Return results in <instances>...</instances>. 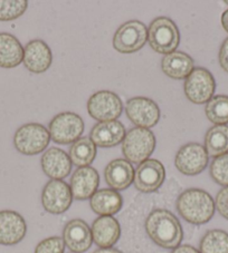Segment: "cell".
<instances>
[{
	"instance_id": "cell-1",
	"label": "cell",
	"mask_w": 228,
	"mask_h": 253,
	"mask_svg": "<svg viewBox=\"0 0 228 253\" xmlns=\"http://www.w3.org/2000/svg\"><path fill=\"white\" fill-rule=\"evenodd\" d=\"M146 231L157 246L176 249L180 246L183 231L180 222L172 213L164 209L152 211L146 221Z\"/></svg>"
},
{
	"instance_id": "cell-2",
	"label": "cell",
	"mask_w": 228,
	"mask_h": 253,
	"mask_svg": "<svg viewBox=\"0 0 228 253\" xmlns=\"http://www.w3.org/2000/svg\"><path fill=\"white\" fill-rule=\"evenodd\" d=\"M178 213L188 223L201 225L209 222L215 214V201L208 192L189 189L179 195L176 203Z\"/></svg>"
},
{
	"instance_id": "cell-3",
	"label": "cell",
	"mask_w": 228,
	"mask_h": 253,
	"mask_svg": "<svg viewBox=\"0 0 228 253\" xmlns=\"http://www.w3.org/2000/svg\"><path fill=\"white\" fill-rule=\"evenodd\" d=\"M156 147V137L150 129L135 127L125 134L122 153L130 163L141 164L149 160Z\"/></svg>"
},
{
	"instance_id": "cell-4",
	"label": "cell",
	"mask_w": 228,
	"mask_h": 253,
	"mask_svg": "<svg viewBox=\"0 0 228 253\" xmlns=\"http://www.w3.org/2000/svg\"><path fill=\"white\" fill-rule=\"evenodd\" d=\"M148 42L157 53L168 55L176 51L180 42V34L172 20L167 17H159L150 24Z\"/></svg>"
},
{
	"instance_id": "cell-5",
	"label": "cell",
	"mask_w": 228,
	"mask_h": 253,
	"mask_svg": "<svg viewBox=\"0 0 228 253\" xmlns=\"http://www.w3.org/2000/svg\"><path fill=\"white\" fill-rule=\"evenodd\" d=\"M51 141L48 129L37 123L23 125L16 130L14 145L24 155H37L45 150Z\"/></svg>"
},
{
	"instance_id": "cell-6",
	"label": "cell",
	"mask_w": 228,
	"mask_h": 253,
	"mask_svg": "<svg viewBox=\"0 0 228 253\" xmlns=\"http://www.w3.org/2000/svg\"><path fill=\"white\" fill-rule=\"evenodd\" d=\"M48 132L55 143L65 145L76 142L81 137L84 132V122L75 113H60L51 121Z\"/></svg>"
},
{
	"instance_id": "cell-7",
	"label": "cell",
	"mask_w": 228,
	"mask_h": 253,
	"mask_svg": "<svg viewBox=\"0 0 228 253\" xmlns=\"http://www.w3.org/2000/svg\"><path fill=\"white\" fill-rule=\"evenodd\" d=\"M216 82L213 74L203 67L194 68L190 75L186 78L185 94L191 103L207 104L214 97Z\"/></svg>"
},
{
	"instance_id": "cell-8",
	"label": "cell",
	"mask_w": 228,
	"mask_h": 253,
	"mask_svg": "<svg viewBox=\"0 0 228 253\" xmlns=\"http://www.w3.org/2000/svg\"><path fill=\"white\" fill-rule=\"evenodd\" d=\"M147 41L148 30L144 24L131 20L117 29L113 38V46L119 53L131 54L141 49Z\"/></svg>"
},
{
	"instance_id": "cell-9",
	"label": "cell",
	"mask_w": 228,
	"mask_h": 253,
	"mask_svg": "<svg viewBox=\"0 0 228 253\" xmlns=\"http://www.w3.org/2000/svg\"><path fill=\"white\" fill-rule=\"evenodd\" d=\"M123 105L119 96L109 90L93 94L87 102V111L94 120L100 122L116 121L121 116Z\"/></svg>"
},
{
	"instance_id": "cell-10",
	"label": "cell",
	"mask_w": 228,
	"mask_h": 253,
	"mask_svg": "<svg viewBox=\"0 0 228 253\" xmlns=\"http://www.w3.org/2000/svg\"><path fill=\"white\" fill-rule=\"evenodd\" d=\"M209 156L206 148L198 143H189L180 147L174 164L178 171L185 175H198L207 168Z\"/></svg>"
},
{
	"instance_id": "cell-11",
	"label": "cell",
	"mask_w": 228,
	"mask_h": 253,
	"mask_svg": "<svg viewBox=\"0 0 228 253\" xmlns=\"http://www.w3.org/2000/svg\"><path fill=\"white\" fill-rule=\"evenodd\" d=\"M73 194L71 187L62 180H51L43 189L42 204L52 214H62L71 207Z\"/></svg>"
},
{
	"instance_id": "cell-12",
	"label": "cell",
	"mask_w": 228,
	"mask_h": 253,
	"mask_svg": "<svg viewBox=\"0 0 228 253\" xmlns=\"http://www.w3.org/2000/svg\"><path fill=\"white\" fill-rule=\"evenodd\" d=\"M125 113L134 125L141 128L156 126L160 120V108L147 97H134L128 100Z\"/></svg>"
},
{
	"instance_id": "cell-13",
	"label": "cell",
	"mask_w": 228,
	"mask_h": 253,
	"mask_svg": "<svg viewBox=\"0 0 228 253\" xmlns=\"http://www.w3.org/2000/svg\"><path fill=\"white\" fill-rule=\"evenodd\" d=\"M166 178V169L158 160H147L134 172V186L142 193H152L162 185Z\"/></svg>"
},
{
	"instance_id": "cell-14",
	"label": "cell",
	"mask_w": 228,
	"mask_h": 253,
	"mask_svg": "<svg viewBox=\"0 0 228 253\" xmlns=\"http://www.w3.org/2000/svg\"><path fill=\"white\" fill-rule=\"evenodd\" d=\"M27 224L19 213L10 210L0 211V244L15 246L25 238Z\"/></svg>"
},
{
	"instance_id": "cell-15",
	"label": "cell",
	"mask_w": 228,
	"mask_h": 253,
	"mask_svg": "<svg viewBox=\"0 0 228 253\" xmlns=\"http://www.w3.org/2000/svg\"><path fill=\"white\" fill-rule=\"evenodd\" d=\"M63 240L71 252L83 253L89 250L93 242L90 226L85 221L74 219L65 225Z\"/></svg>"
},
{
	"instance_id": "cell-16",
	"label": "cell",
	"mask_w": 228,
	"mask_h": 253,
	"mask_svg": "<svg viewBox=\"0 0 228 253\" xmlns=\"http://www.w3.org/2000/svg\"><path fill=\"white\" fill-rule=\"evenodd\" d=\"M23 63L29 72L42 74L46 72L53 63L52 50L45 42L35 39L26 45Z\"/></svg>"
},
{
	"instance_id": "cell-17",
	"label": "cell",
	"mask_w": 228,
	"mask_h": 253,
	"mask_svg": "<svg viewBox=\"0 0 228 253\" xmlns=\"http://www.w3.org/2000/svg\"><path fill=\"white\" fill-rule=\"evenodd\" d=\"M100 176L95 169L91 167L78 168L71 177V191L73 199L84 201L91 199L98 190Z\"/></svg>"
},
{
	"instance_id": "cell-18",
	"label": "cell",
	"mask_w": 228,
	"mask_h": 253,
	"mask_svg": "<svg viewBox=\"0 0 228 253\" xmlns=\"http://www.w3.org/2000/svg\"><path fill=\"white\" fill-rule=\"evenodd\" d=\"M41 162L44 173L52 180H63L71 173L72 161L60 148H50L44 153Z\"/></svg>"
},
{
	"instance_id": "cell-19",
	"label": "cell",
	"mask_w": 228,
	"mask_h": 253,
	"mask_svg": "<svg viewBox=\"0 0 228 253\" xmlns=\"http://www.w3.org/2000/svg\"><path fill=\"white\" fill-rule=\"evenodd\" d=\"M125 128L117 121L100 122L91 130V139L96 146L113 147L123 142Z\"/></svg>"
},
{
	"instance_id": "cell-20",
	"label": "cell",
	"mask_w": 228,
	"mask_h": 253,
	"mask_svg": "<svg viewBox=\"0 0 228 253\" xmlns=\"http://www.w3.org/2000/svg\"><path fill=\"white\" fill-rule=\"evenodd\" d=\"M91 232L96 246L102 249L112 248L119 241L121 228L113 216H100L92 224Z\"/></svg>"
},
{
	"instance_id": "cell-21",
	"label": "cell",
	"mask_w": 228,
	"mask_h": 253,
	"mask_svg": "<svg viewBox=\"0 0 228 253\" xmlns=\"http://www.w3.org/2000/svg\"><path fill=\"white\" fill-rule=\"evenodd\" d=\"M104 177L105 182L112 187V190H125L134 180V169L132 164L124 159L114 160L105 168Z\"/></svg>"
},
{
	"instance_id": "cell-22",
	"label": "cell",
	"mask_w": 228,
	"mask_h": 253,
	"mask_svg": "<svg viewBox=\"0 0 228 253\" xmlns=\"http://www.w3.org/2000/svg\"><path fill=\"white\" fill-rule=\"evenodd\" d=\"M91 209L100 216H112L119 212L123 206L119 192L112 189L96 191L90 200Z\"/></svg>"
},
{
	"instance_id": "cell-23",
	"label": "cell",
	"mask_w": 228,
	"mask_h": 253,
	"mask_svg": "<svg viewBox=\"0 0 228 253\" xmlns=\"http://www.w3.org/2000/svg\"><path fill=\"white\" fill-rule=\"evenodd\" d=\"M161 68L168 77L173 80H183L194 71V60L182 51H173L162 58Z\"/></svg>"
},
{
	"instance_id": "cell-24",
	"label": "cell",
	"mask_w": 228,
	"mask_h": 253,
	"mask_svg": "<svg viewBox=\"0 0 228 253\" xmlns=\"http://www.w3.org/2000/svg\"><path fill=\"white\" fill-rule=\"evenodd\" d=\"M24 48L14 35L0 33V67L15 68L23 63Z\"/></svg>"
},
{
	"instance_id": "cell-25",
	"label": "cell",
	"mask_w": 228,
	"mask_h": 253,
	"mask_svg": "<svg viewBox=\"0 0 228 253\" xmlns=\"http://www.w3.org/2000/svg\"><path fill=\"white\" fill-rule=\"evenodd\" d=\"M205 148L208 156H218L228 153V126L216 125L208 129L205 137Z\"/></svg>"
},
{
	"instance_id": "cell-26",
	"label": "cell",
	"mask_w": 228,
	"mask_h": 253,
	"mask_svg": "<svg viewBox=\"0 0 228 253\" xmlns=\"http://www.w3.org/2000/svg\"><path fill=\"white\" fill-rule=\"evenodd\" d=\"M96 156V145L89 137L78 138L69 148V159L78 168L90 167Z\"/></svg>"
},
{
	"instance_id": "cell-27",
	"label": "cell",
	"mask_w": 228,
	"mask_h": 253,
	"mask_svg": "<svg viewBox=\"0 0 228 253\" xmlns=\"http://www.w3.org/2000/svg\"><path fill=\"white\" fill-rule=\"evenodd\" d=\"M200 253H228V233L224 230H210L199 244Z\"/></svg>"
},
{
	"instance_id": "cell-28",
	"label": "cell",
	"mask_w": 228,
	"mask_h": 253,
	"mask_svg": "<svg viewBox=\"0 0 228 253\" xmlns=\"http://www.w3.org/2000/svg\"><path fill=\"white\" fill-rule=\"evenodd\" d=\"M205 113L207 119L214 124H228V96H214V97L206 104Z\"/></svg>"
},
{
	"instance_id": "cell-29",
	"label": "cell",
	"mask_w": 228,
	"mask_h": 253,
	"mask_svg": "<svg viewBox=\"0 0 228 253\" xmlns=\"http://www.w3.org/2000/svg\"><path fill=\"white\" fill-rule=\"evenodd\" d=\"M26 0H0V21H11L19 18L27 10Z\"/></svg>"
},
{
	"instance_id": "cell-30",
	"label": "cell",
	"mask_w": 228,
	"mask_h": 253,
	"mask_svg": "<svg viewBox=\"0 0 228 253\" xmlns=\"http://www.w3.org/2000/svg\"><path fill=\"white\" fill-rule=\"evenodd\" d=\"M210 176L217 184L228 186V153L218 156L210 164Z\"/></svg>"
},
{
	"instance_id": "cell-31",
	"label": "cell",
	"mask_w": 228,
	"mask_h": 253,
	"mask_svg": "<svg viewBox=\"0 0 228 253\" xmlns=\"http://www.w3.org/2000/svg\"><path fill=\"white\" fill-rule=\"evenodd\" d=\"M65 243L63 238L51 237L37 244L35 253H64Z\"/></svg>"
},
{
	"instance_id": "cell-32",
	"label": "cell",
	"mask_w": 228,
	"mask_h": 253,
	"mask_svg": "<svg viewBox=\"0 0 228 253\" xmlns=\"http://www.w3.org/2000/svg\"><path fill=\"white\" fill-rule=\"evenodd\" d=\"M215 207L223 217L228 220V186L223 187L218 192L216 200H215Z\"/></svg>"
},
{
	"instance_id": "cell-33",
	"label": "cell",
	"mask_w": 228,
	"mask_h": 253,
	"mask_svg": "<svg viewBox=\"0 0 228 253\" xmlns=\"http://www.w3.org/2000/svg\"><path fill=\"white\" fill-rule=\"evenodd\" d=\"M218 59H219V65H221V67L226 73H228V38H226L223 42L221 50H219Z\"/></svg>"
},
{
	"instance_id": "cell-34",
	"label": "cell",
	"mask_w": 228,
	"mask_h": 253,
	"mask_svg": "<svg viewBox=\"0 0 228 253\" xmlns=\"http://www.w3.org/2000/svg\"><path fill=\"white\" fill-rule=\"evenodd\" d=\"M171 253H200L197 249L189 246V244H183V246H179L176 249H173Z\"/></svg>"
},
{
	"instance_id": "cell-35",
	"label": "cell",
	"mask_w": 228,
	"mask_h": 253,
	"mask_svg": "<svg viewBox=\"0 0 228 253\" xmlns=\"http://www.w3.org/2000/svg\"><path fill=\"white\" fill-rule=\"evenodd\" d=\"M93 253H122V252L116 250V249H113V248H104V249L100 248L99 250L94 251Z\"/></svg>"
},
{
	"instance_id": "cell-36",
	"label": "cell",
	"mask_w": 228,
	"mask_h": 253,
	"mask_svg": "<svg viewBox=\"0 0 228 253\" xmlns=\"http://www.w3.org/2000/svg\"><path fill=\"white\" fill-rule=\"evenodd\" d=\"M222 26L228 33V9L226 11H224V14L222 15Z\"/></svg>"
},
{
	"instance_id": "cell-37",
	"label": "cell",
	"mask_w": 228,
	"mask_h": 253,
	"mask_svg": "<svg viewBox=\"0 0 228 253\" xmlns=\"http://www.w3.org/2000/svg\"><path fill=\"white\" fill-rule=\"evenodd\" d=\"M225 3H226V5H228V1H225Z\"/></svg>"
},
{
	"instance_id": "cell-38",
	"label": "cell",
	"mask_w": 228,
	"mask_h": 253,
	"mask_svg": "<svg viewBox=\"0 0 228 253\" xmlns=\"http://www.w3.org/2000/svg\"><path fill=\"white\" fill-rule=\"evenodd\" d=\"M68 253H75V252H68Z\"/></svg>"
}]
</instances>
